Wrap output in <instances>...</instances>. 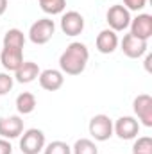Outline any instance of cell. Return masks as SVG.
<instances>
[{"mask_svg":"<svg viewBox=\"0 0 152 154\" xmlns=\"http://www.w3.org/2000/svg\"><path fill=\"white\" fill-rule=\"evenodd\" d=\"M106 18H108L109 29H111V31H114V32L125 31V29L131 25V13H129L123 5H120V4L111 5V7L108 9Z\"/></svg>","mask_w":152,"mask_h":154,"instance_id":"5","label":"cell"},{"mask_svg":"<svg viewBox=\"0 0 152 154\" xmlns=\"http://www.w3.org/2000/svg\"><path fill=\"white\" fill-rule=\"evenodd\" d=\"M120 47H122V52H123L127 57H131V59H138V57H141L143 54H147V48H149L145 39L136 38V36H132L131 32L123 36L122 43H120Z\"/></svg>","mask_w":152,"mask_h":154,"instance_id":"9","label":"cell"},{"mask_svg":"<svg viewBox=\"0 0 152 154\" xmlns=\"http://www.w3.org/2000/svg\"><path fill=\"white\" fill-rule=\"evenodd\" d=\"M54 32H56L54 20H50V18H39L29 29V39L34 45H45V43H48L52 39Z\"/></svg>","mask_w":152,"mask_h":154,"instance_id":"2","label":"cell"},{"mask_svg":"<svg viewBox=\"0 0 152 154\" xmlns=\"http://www.w3.org/2000/svg\"><path fill=\"white\" fill-rule=\"evenodd\" d=\"M11 152H13V147H11L9 140L0 138V154H11Z\"/></svg>","mask_w":152,"mask_h":154,"instance_id":"24","label":"cell"},{"mask_svg":"<svg viewBox=\"0 0 152 154\" xmlns=\"http://www.w3.org/2000/svg\"><path fill=\"white\" fill-rule=\"evenodd\" d=\"M132 154H152V140L149 136H140L134 140Z\"/></svg>","mask_w":152,"mask_h":154,"instance_id":"21","label":"cell"},{"mask_svg":"<svg viewBox=\"0 0 152 154\" xmlns=\"http://www.w3.org/2000/svg\"><path fill=\"white\" fill-rule=\"evenodd\" d=\"M43 154H72V147H70L66 142L56 140V142H50V143L43 149Z\"/></svg>","mask_w":152,"mask_h":154,"instance_id":"20","label":"cell"},{"mask_svg":"<svg viewBox=\"0 0 152 154\" xmlns=\"http://www.w3.org/2000/svg\"><path fill=\"white\" fill-rule=\"evenodd\" d=\"M13 84H14V79L9 75V74L2 72V74H0V95L9 93V91L13 90Z\"/></svg>","mask_w":152,"mask_h":154,"instance_id":"22","label":"cell"},{"mask_svg":"<svg viewBox=\"0 0 152 154\" xmlns=\"http://www.w3.org/2000/svg\"><path fill=\"white\" fill-rule=\"evenodd\" d=\"M39 7L47 14H61L66 7V0H47V2H41Z\"/></svg>","mask_w":152,"mask_h":154,"instance_id":"19","label":"cell"},{"mask_svg":"<svg viewBox=\"0 0 152 154\" xmlns=\"http://www.w3.org/2000/svg\"><path fill=\"white\" fill-rule=\"evenodd\" d=\"M88 59H90L88 47L84 43H81V41H74L61 54V57H59V68L66 75H79V74H82L86 70Z\"/></svg>","mask_w":152,"mask_h":154,"instance_id":"1","label":"cell"},{"mask_svg":"<svg viewBox=\"0 0 152 154\" xmlns=\"http://www.w3.org/2000/svg\"><path fill=\"white\" fill-rule=\"evenodd\" d=\"M131 34L136 36L140 39H147L152 36V16L143 13V14H138L136 18H131Z\"/></svg>","mask_w":152,"mask_h":154,"instance_id":"11","label":"cell"},{"mask_svg":"<svg viewBox=\"0 0 152 154\" xmlns=\"http://www.w3.org/2000/svg\"><path fill=\"white\" fill-rule=\"evenodd\" d=\"M16 109L20 115H29L36 109V97L29 91H23L16 97Z\"/></svg>","mask_w":152,"mask_h":154,"instance_id":"16","label":"cell"},{"mask_svg":"<svg viewBox=\"0 0 152 154\" xmlns=\"http://www.w3.org/2000/svg\"><path fill=\"white\" fill-rule=\"evenodd\" d=\"M45 149V133L41 129H27L22 133L20 138V151L22 154H38Z\"/></svg>","mask_w":152,"mask_h":154,"instance_id":"3","label":"cell"},{"mask_svg":"<svg viewBox=\"0 0 152 154\" xmlns=\"http://www.w3.org/2000/svg\"><path fill=\"white\" fill-rule=\"evenodd\" d=\"M61 31L66 36H79L84 31V16L77 11H66L61 16Z\"/></svg>","mask_w":152,"mask_h":154,"instance_id":"8","label":"cell"},{"mask_svg":"<svg viewBox=\"0 0 152 154\" xmlns=\"http://www.w3.org/2000/svg\"><path fill=\"white\" fill-rule=\"evenodd\" d=\"M113 133L120 140H134L140 134V122L134 116H120L113 124Z\"/></svg>","mask_w":152,"mask_h":154,"instance_id":"6","label":"cell"},{"mask_svg":"<svg viewBox=\"0 0 152 154\" xmlns=\"http://www.w3.org/2000/svg\"><path fill=\"white\" fill-rule=\"evenodd\" d=\"M39 66L34 61H23L22 66L14 72V79L22 84H27V82H32L34 79H38L39 75Z\"/></svg>","mask_w":152,"mask_h":154,"instance_id":"15","label":"cell"},{"mask_svg":"<svg viewBox=\"0 0 152 154\" xmlns=\"http://www.w3.org/2000/svg\"><path fill=\"white\" fill-rule=\"evenodd\" d=\"M25 45V36L20 29H9L4 36V47H13V48H22Z\"/></svg>","mask_w":152,"mask_h":154,"instance_id":"17","label":"cell"},{"mask_svg":"<svg viewBox=\"0 0 152 154\" xmlns=\"http://www.w3.org/2000/svg\"><path fill=\"white\" fill-rule=\"evenodd\" d=\"M72 154H99V149H97L95 142H91L90 138H81L74 143Z\"/></svg>","mask_w":152,"mask_h":154,"instance_id":"18","label":"cell"},{"mask_svg":"<svg viewBox=\"0 0 152 154\" xmlns=\"http://www.w3.org/2000/svg\"><path fill=\"white\" fill-rule=\"evenodd\" d=\"M41 2H47V0H39V4H41Z\"/></svg>","mask_w":152,"mask_h":154,"instance_id":"27","label":"cell"},{"mask_svg":"<svg viewBox=\"0 0 152 154\" xmlns=\"http://www.w3.org/2000/svg\"><path fill=\"white\" fill-rule=\"evenodd\" d=\"M23 133V120L18 115L0 116V136L5 140L18 138Z\"/></svg>","mask_w":152,"mask_h":154,"instance_id":"10","label":"cell"},{"mask_svg":"<svg viewBox=\"0 0 152 154\" xmlns=\"http://www.w3.org/2000/svg\"><path fill=\"white\" fill-rule=\"evenodd\" d=\"M118 43H120L118 41V36H116V32L111 31V29L100 31L99 36H97V41H95L97 50L100 54H113L114 50L118 48Z\"/></svg>","mask_w":152,"mask_h":154,"instance_id":"14","label":"cell"},{"mask_svg":"<svg viewBox=\"0 0 152 154\" xmlns=\"http://www.w3.org/2000/svg\"><path fill=\"white\" fill-rule=\"evenodd\" d=\"M150 61H152V56L149 54V56H147V59H145V68H147L149 72H150Z\"/></svg>","mask_w":152,"mask_h":154,"instance_id":"26","label":"cell"},{"mask_svg":"<svg viewBox=\"0 0 152 154\" xmlns=\"http://www.w3.org/2000/svg\"><path fill=\"white\" fill-rule=\"evenodd\" d=\"M0 63L7 72H16L23 63V50L13 48V47H4L2 54H0Z\"/></svg>","mask_w":152,"mask_h":154,"instance_id":"13","label":"cell"},{"mask_svg":"<svg viewBox=\"0 0 152 154\" xmlns=\"http://www.w3.org/2000/svg\"><path fill=\"white\" fill-rule=\"evenodd\" d=\"M147 5V0H123V7L127 11H141Z\"/></svg>","mask_w":152,"mask_h":154,"instance_id":"23","label":"cell"},{"mask_svg":"<svg viewBox=\"0 0 152 154\" xmlns=\"http://www.w3.org/2000/svg\"><path fill=\"white\" fill-rule=\"evenodd\" d=\"M7 11V0H0V16Z\"/></svg>","mask_w":152,"mask_h":154,"instance_id":"25","label":"cell"},{"mask_svg":"<svg viewBox=\"0 0 152 154\" xmlns=\"http://www.w3.org/2000/svg\"><path fill=\"white\" fill-rule=\"evenodd\" d=\"M39 86L47 91H57L63 84H65V75L61 70H54V68H47L43 72H39Z\"/></svg>","mask_w":152,"mask_h":154,"instance_id":"12","label":"cell"},{"mask_svg":"<svg viewBox=\"0 0 152 154\" xmlns=\"http://www.w3.org/2000/svg\"><path fill=\"white\" fill-rule=\"evenodd\" d=\"M132 109L138 116V122H141L145 127H152V97L147 93H141L134 99Z\"/></svg>","mask_w":152,"mask_h":154,"instance_id":"7","label":"cell"},{"mask_svg":"<svg viewBox=\"0 0 152 154\" xmlns=\"http://www.w3.org/2000/svg\"><path fill=\"white\" fill-rule=\"evenodd\" d=\"M90 134L97 140V142H106L113 136V120L108 115H95L90 120Z\"/></svg>","mask_w":152,"mask_h":154,"instance_id":"4","label":"cell"}]
</instances>
